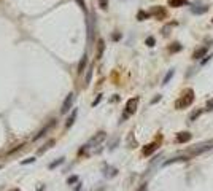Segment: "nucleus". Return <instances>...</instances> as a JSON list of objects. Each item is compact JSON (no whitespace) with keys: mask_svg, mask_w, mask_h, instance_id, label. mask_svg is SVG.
I'll list each match as a JSON object with an SVG mask.
<instances>
[{"mask_svg":"<svg viewBox=\"0 0 213 191\" xmlns=\"http://www.w3.org/2000/svg\"><path fill=\"white\" fill-rule=\"evenodd\" d=\"M53 143H54V140H51V142H48V143H46L45 146H43V148H40V150H38V153H43V151H45V150H48L49 146L53 145Z\"/></svg>","mask_w":213,"mask_h":191,"instance_id":"nucleus-18","label":"nucleus"},{"mask_svg":"<svg viewBox=\"0 0 213 191\" xmlns=\"http://www.w3.org/2000/svg\"><path fill=\"white\" fill-rule=\"evenodd\" d=\"M207 51H208V49H207V46H204V48H201V49L196 51L192 57H194V59H201V57H204L205 54H207Z\"/></svg>","mask_w":213,"mask_h":191,"instance_id":"nucleus-9","label":"nucleus"},{"mask_svg":"<svg viewBox=\"0 0 213 191\" xmlns=\"http://www.w3.org/2000/svg\"><path fill=\"white\" fill-rule=\"evenodd\" d=\"M73 182H76V177H72V178H69V183H73Z\"/></svg>","mask_w":213,"mask_h":191,"instance_id":"nucleus-25","label":"nucleus"},{"mask_svg":"<svg viewBox=\"0 0 213 191\" xmlns=\"http://www.w3.org/2000/svg\"><path fill=\"white\" fill-rule=\"evenodd\" d=\"M100 99H102V96H99V97H97V99H96V102H94V104H92V105H97V104H99V102H100Z\"/></svg>","mask_w":213,"mask_h":191,"instance_id":"nucleus-24","label":"nucleus"},{"mask_svg":"<svg viewBox=\"0 0 213 191\" xmlns=\"http://www.w3.org/2000/svg\"><path fill=\"white\" fill-rule=\"evenodd\" d=\"M143 18H150V13L140 11V13H138V19H140V21H143Z\"/></svg>","mask_w":213,"mask_h":191,"instance_id":"nucleus-20","label":"nucleus"},{"mask_svg":"<svg viewBox=\"0 0 213 191\" xmlns=\"http://www.w3.org/2000/svg\"><path fill=\"white\" fill-rule=\"evenodd\" d=\"M54 123H56V121H51V123H49V124H48V126H46V128H45V129H42V131H40V132H38V134H37V135H35V140H38V139H40V137H43V135H45V134H46V132H48V131H49V129H51V128H53V124H54Z\"/></svg>","mask_w":213,"mask_h":191,"instance_id":"nucleus-8","label":"nucleus"},{"mask_svg":"<svg viewBox=\"0 0 213 191\" xmlns=\"http://www.w3.org/2000/svg\"><path fill=\"white\" fill-rule=\"evenodd\" d=\"M212 22H213V21H212Z\"/></svg>","mask_w":213,"mask_h":191,"instance_id":"nucleus-27","label":"nucleus"},{"mask_svg":"<svg viewBox=\"0 0 213 191\" xmlns=\"http://www.w3.org/2000/svg\"><path fill=\"white\" fill-rule=\"evenodd\" d=\"M103 49H105V42H103V40L100 38L99 42H97V59H100V57H102Z\"/></svg>","mask_w":213,"mask_h":191,"instance_id":"nucleus-6","label":"nucleus"},{"mask_svg":"<svg viewBox=\"0 0 213 191\" xmlns=\"http://www.w3.org/2000/svg\"><path fill=\"white\" fill-rule=\"evenodd\" d=\"M210 148H213V145H202V146H197V148H192V153L197 155V153H204V151H207V150H210Z\"/></svg>","mask_w":213,"mask_h":191,"instance_id":"nucleus-11","label":"nucleus"},{"mask_svg":"<svg viewBox=\"0 0 213 191\" xmlns=\"http://www.w3.org/2000/svg\"><path fill=\"white\" fill-rule=\"evenodd\" d=\"M146 45L148 46H154V38H153V37H148V38H146Z\"/></svg>","mask_w":213,"mask_h":191,"instance_id":"nucleus-21","label":"nucleus"},{"mask_svg":"<svg viewBox=\"0 0 213 191\" xmlns=\"http://www.w3.org/2000/svg\"><path fill=\"white\" fill-rule=\"evenodd\" d=\"M76 113H78V112H76V108H75V110L72 112V115H70V116H69V119H67V123H65V128H72V124H73V123H75Z\"/></svg>","mask_w":213,"mask_h":191,"instance_id":"nucleus-10","label":"nucleus"},{"mask_svg":"<svg viewBox=\"0 0 213 191\" xmlns=\"http://www.w3.org/2000/svg\"><path fill=\"white\" fill-rule=\"evenodd\" d=\"M192 100H194V93H192V89H188L186 93H185L177 102H175V108H178V110L186 108V107H189V105L192 104Z\"/></svg>","mask_w":213,"mask_h":191,"instance_id":"nucleus-1","label":"nucleus"},{"mask_svg":"<svg viewBox=\"0 0 213 191\" xmlns=\"http://www.w3.org/2000/svg\"><path fill=\"white\" fill-rule=\"evenodd\" d=\"M172 77H173V70H170L167 75H165V78H164V84H165V83H169V80H170Z\"/></svg>","mask_w":213,"mask_h":191,"instance_id":"nucleus-19","label":"nucleus"},{"mask_svg":"<svg viewBox=\"0 0 213 191\" xmlns=\"http://www.w3.org/2000/svg\"><path fill=\"white\" fill-rule=\"evenodd\" d=\"M76 3H78V5L81 6V8H83L84 11H86V5H84V2H83V0H76Z\"/></svg>","mask_w":213,"mask_h":191,"instance_id":"nucleus-23","label":"nucleus"},{"mask_svg":"<svg viewBox=\"0 0 213 191\" xmlns=\"http://www.w3.org/2000/svg\"><path fill=\"white\" fill-rule=\"evenodd\" d=\"M33 161H35V159H33V158H27V159H24V161L21 162V164H24V166H26V164H32Z\"/></svg>","mask_w":213,"mask_h":191,"instance_id":"nucleus-22","label":"nucleus"},{"mask_svg":"<svg viewBox=\"0 0 213 191\" xmlns=\"http://www.w3.org/2000/svg\"><path fill=\"white\" fill-rule=\"evenodd\" d=\"M73 100H75V94L73 93H70L69 96L65 97V100H64V104H62V108H60V113H67V112L72 108V105H73Z\"/></svg>","mask_w":213,"mask_h":191,"instance_id":"nucleus-4","label":"nucleus"},{"mask_svg":"<svg viewBox=\"0 0 213 191\" xmlns=\"http://www.w3.org/2000/svg\"><path fill=\"white\" fill-rule=\"evenodd\" d=\"M137 104H138V99H137V97L129 99V100H127V104H126V113H124L123 119H126L129 115L135 113V110H137Z\"/></svg>","mask_w":213,"mask_h":191,"instance_id":"nucleus-3","label":"nucleus"},{"mask_svg":"<svg viewBox=\"0 0 213 191\" xmlns=\"http://www.w3.org/2000/svg\"><path fill=\"white\" fill-rule=\"evenodd\" d=\"M99 6L102 10H107V6H108V0H99Z\"/></svg>","mask_w":213,"mask_h":191,"instance_id":"nucleus-17","label":"nucleus"},{"mask_svg":"<svg viewBox=\"0 0 213 191\" xmlns=\"http://www.w3.org/2000/svg\"><path fill=\"white\" fill-rule=\"evenodd\" d=\"M188 140H191V134H189V132H180V134L177 135L178 143H183V142H188Z\"/></svg>","mask_w":213,"mask_h":191,"instance_id":"nucleus-5","label":"nucleus"},{"mask_svg":"<svg viewBox=\"0 0 213 191\" xmlns=\"http://www.w3.org/2000/svg\"><path fill=\"white\" fill-rule=\"evenodd\" d=\"M0 169H2V166H0Z\"/></svg>","mask_w":213,"mask_h":191,"instance_id":"nucleus-26","label":"nucleus"},{"mask_svg":"<svg viewBox=\"0 0 213 191\" xmlns=\"http://www.w3.org/2000/svg\"><path fill=\"white\" fill-rule=\"evenodd\" d=\"M86 62H87V59H86V56H84L83 59H81V62H80V67H78V72H80V73L84 70V66H86Z\"/></svg>","mask_w":213,"mask_h":191,"instance_id":"nucleus-15","label":"nucleus"},{"mask_svg":"<svg viewBox=\"0 0 213 191\" xmlns=\"http://www.w3.org/2000/svg\"><path fill=\"white\" fill-rule=\"evenodd\" d=\"M105 137H107V134H105V132H99V134H96V135H94V137L91 139L89 142L86 143V145H84V148L81 150V151H84V150H91V148H96V146H99L100 143L105 140ZM81 151H80V153H81Z\"/></svg>","mask_w":213,"mask_h":191,"instance_id":"nucleus-2","label":"nucleus"},{"mask_svg":"<svg viewBox=\"0 0 213 191\" xmlns=\"http://www.w3.org/2000/svg\"><path fill=\"white\" fill-rule=\"evenodd\" d=\"M64 162V158H60V159H57L56 162H51V164H49V169H54V167L56 166H59V164H62Z\"/></svg>","mask_w":213,"mask_h":191,"instance_id":"nucleus-16","label":"nucleus"},{"mask_svg":"<svg viewBox=\"0 0 213 191\" xmlns=\"http://www.w3.org/2000/svg\"><path fill=\"white\" fill-rule=\"evenodd\" d=\"M91 75H92V67H89V69H87L86 78H84V81H86V84H89V83H91Z\"/></svg>","mask_w":213,"mask_h":191,"instance_id":"nucleus-14","label":"nucleus"},{"mask_svg":"<svg viewBox=\"0 0 213 191\" xmlns=\"http://www.w3.org/2000/svg\"><path fill=\"white\" fill-rule=\"evenodd\" d=\"M191 11L194 13V15H204V13L208 11V6H201V8H197V6H192Z\"/></svg>","mask_w":213,"mask_h":191,"instance_id":"nucleus-12","label":"nucleus"},{"mask_svg":"<svg viewBox=\"0 0 213 191\" xmlns=\"http://www.w3.org/2000/svg\"><path fill=\"white\" fill-rule=\"evenodd\" d=\"M169 3H170V6H181L186 3V0H169Z\"/></svg>","mask_w":213,"mask_h":191,"instance_id":"nucleus-13","label":"nucleus"},{"mask_svg":"<svg viewBox=\"0 0 213 191\" xmlns=\"http://www.w3.org/2000/svg\"><path fill=\"white\" fill-rule=\"evenodd\" d=\"M156 148H157V143H150V145H146V146L143 148V155H146V156L151 155V153H153Z\"/></svg>","mask_w":213,"mask_h":191,"instance_id":"nucleus-7","label":"nucleus"}]
</instances>
